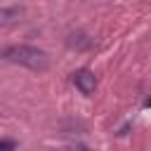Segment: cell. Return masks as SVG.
I'll return each mask as SVG.
<instances>
[{"label":"cell","instance_id":"obj_1","mask_svg":"<svg viewBox=\"0 0 151 151\" xmlns=\"http://www.w3.org/2000/svg\"><path fill=\"white\" fill-rule=\"evenodd\" d=\"M0 57H2L5 61L21 64V66H26V68H31V71H38V73H42V71L50 68V57H47V52H42V50H38V47H31V45H9V47H5V50L0 52Z\"/></svg>","mask_w":151,"mask_h":151},{"label":"cell","instance_id":"obj_2","mask_svg":"<svg viewBox=\"0 0 151 151\" xmlns=\"http://www.w3.org/2000/svg\"><path fill=\"white\" fill-rule=\"evenodd\" d=\"M73 83H76V87H78V90H80L85 97L94 94L97 78H94V73H92V71H87V68H80V71H76V73H73Z\"/></svg>","mask_w":151,"mask_h":151},{"label":"cell","instance_id":"obj_3","mask_svg":"<svg viewBox=\"0 0 151 151\" xmlns=\"http://www.w3.org/2000/svg\"><path fill=\"white\" fill-rule=\"evenodd\" d=\"M19 14H21V9L19 7H0V26H7V24H12L14 19H19Z\"/></svg>","mask_w":151,"mask_h":151},{"label":"cell","instance_id":"obj_4","mask_svg":"<svg viewBox=\"0 0 151 151\" xmlns=\"http://www.w3.org/2000/svg\"><path fill=\"white\" fill-rule=\"evenodd\" d=\"M14 149H17L14 139H0V151H14Z\"/></svg>","mask_w":151,"mask_h":151},{"label":"cell","instance_id":"obj_5","mask_svg":"<svg viewBox=\"0 0 151 151\" xmlns=\"http://www.w3.org/2000/svg\"><path fill=\"white\" fill-rule=\"evenodd\" d=\"M144 106H146V109H151V97H146V99H144Z\"/></svg>","mask_w":151,"mask_h":151},{"label":"cell","instance_id":"obj_6","mask_svg":"<svg viewBox=\"0 0 151 151\" xmlns=\"http://www.w3.org/2000/svg\"><path fill=\"white\" fill-rule=\"evenodd\" d=\"M71 151H90V149H85V146H76V149H71Z\"/></svg>","mask_w":151,"mask_h":151}]
</instances>
